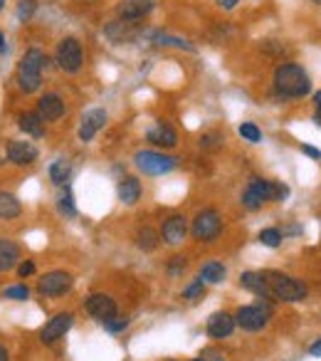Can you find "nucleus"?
I'll use <instances>...</instances> for the list:
<instances>
[{"mask_svg": "<svg viewBox=\"0 0 321 361\" xmlns=\"http://www.w3.org/2000/svg\"><path fill=\"white\" fill-rule=\"evenodd\" d=\"M87 312L94 317V320H99L101 325H104L106 320H111L116 314V302L109 297V294H104V292H97V294H90L87 297Z\"/></svg>", "mask_w": 321, "mask_h": 361, "instance_id": "9b49d317", "label": "nucleus"}, {"mask_svg": "<svg viewBox=\"0 0 321 361\" xmlns=\"http://www.w3.org/2000/svg\"><path fill=\"white\" fill-rule=\"evenodd\" d=\"M6 53V35H3V32H0V55Z\"/></svg>", "mask_w": 321, "mask_h": 361, "instance_id": "79ce46f5", "label": "nucleus"}, {"mask_svg": "<svg viewBox=\"0 0 321 361\" xmlns=\"http://www.w3.org/2000/svg\"><path fill=\"white\" fill-rule=\"evenodd\" d=\"M225 275H227L225 265H222V262H217V260H211V262H206V265L200 267V278L206 280V282H211V285H220L222 280H225Z\"/></svg>", "mask_w": 321, "mask_h": 361, "instance_id": "5701e85b", "label": "nucleus"}, {"mask_svg": "<svg viewBox=\"0 0 321 361\" xmlns=\"http://www.w3.org/2000/svg\"><path fill=\"white\" fill-rule=\"evenodd\" d=\"M240 137L245 139V142L250 144H259L262 142V131L257 129V124H252V121H245V124H240Z\"/></svg>", "mask_w": 321, "mask_h": 361, "instance_id": "cd10ccee", "label": "nucleus"}, {"mask_svg": "<svg viewBox=\"0 0 321 361\" xmlns=\"http://www.w3.org/2000/svg\"><path fill=\"white\" fill-rule=\"evenodd\" d=\"M309 354H311V356H321V336L314 341V344L309 346Z\"/></svg>", "mask_w": 321, "mask_h": 361, "instance_id": "58836bf2", "label": "nucleus"}, {"mask_svg": "<svg viewBox=\"0 0 321 361\" xmlns=\"http://www.w3.org/2000/svg\"><path fill=\"white\" fill-rule=\"evenodd\" d=\"M45 62H48V57H45L43 50H37V48L27 50V53L22 55L20 64H17V84H20V89L25 95L40 89V84H43Z\"/></svg>", "mask_w": 321, "mask_h": 361, "instance_id": "f03ea898", "label": "nucleus"}, {"mask_svg": "<svg viewBox=\"0 0 321 361\" xmlns=\"http://www.w3.org/2000/svg\"><path fill=\"white\" fill-rule=\"evenodd\" d=\"M220 231H222V218H220V213L213 208L200 210V213L195 215L193 225H190V233H193V238L200 243L215 240V238L220 236Z\"/></svg>", "mask_w": 321, "mask_h": 361, "instance_id": "423d86ee", "label": "nucleus"}, {"mask_svg": "<svg viewBox=\"0 0 321 361\" xmlns=\"http://www.w3.org/2000/svg\"><path fill=\"white\" fill-rule=\"evenodd\" d=\"M264 278H267L274 299H282V302H301V299L306 297V285L294 278H290V275L269 270V273H264Z\"/></svg>", "mask_w": 321, "mask_h": 361, "instance_id": "7ed1b4c3", "label": "nucleus"}, {"mask_svg": "<svg viewBox=\"0 0 321 361\" xmlns=\"http://www.w3.org/2000/svg\"><path fill=\"white\" fill-rule=\"evenodd\" d=\"M314 121H316V124H319V126H321V114H319V111H316V116H314Z\"/></svg>", "mask_w": 321, "mask_h": 361, "instance_id": "c03bdc74", "label": "nucleus"}, {"mask_svg": "<svg viewBox=\"0 0 321 361\" xmlns=\"http://www.w3.org/2000/svg\"><path fill=\"white\" fill-rule=\"evenodd\" d=\"M237 322L232 314L227 312H215L211 314V320H208V334L213 336V339H225V336H230L232 332H235Z\"/></svg>", "mask_w": 321, "mask_h": 361, "instance_id": "f3484780", "label": "nucleus"}, {"mask_svg": "<svg viewBox=\"0 0 321 361\" xmlns=\"http://www.w3.org/2000/svg\"><path fill=\"white\" fill-rule=\"evenodd\" d=\"M17 126H20L25 134H30L32 139L45 137V119L37 114V111H25V114L17 119Z\"/></svg>", "mask_w": 321, "mask_h": 361, "instance_id": "412c9836", "label": "nucleus"}, {"mask_svg": "<svg viewBox=\"0 0 321 361\" xmlns=\"http://www.w3.org/2000/svg\"><path fill=\"white\" fill-rule=\"evenodd\" d=\"M134 163L146 176H164V173H171L178 166V158L166 156V154H158V151H136Z\"/></svg>", "mask_w": 321, "mask_h": 361, "instance_id": "39448f33", "label": "nucleus"}, {"mask_svg": "<svg viewBox=\"0 0 321 361\" xmlns=\"http://www.w3.org/2000/svg\"><path fill=\"white\" fill-rule=\"evenodd\" d=\"M106 124V111L104 109H90L85 111V116H82V124H79V142H92V139L97 137V131L101 129V126Z\"/></svg>", "mask_w": 321, "mask_h": 361, "instance_id": "4468645a", "label": "nucleus"}, {"mask_svg": "<svg viewBox=\"0 0 321 361\" xmlns=\"http://www.w3.org/2000/svg\"><path fill=\"white\" fill-rule=\"evenodd\" d=\"M272 320V307L269 304H248V307H240L235 314L237 327H243L245 332H259L269 325Z\"/></svg>", "mask_w": 321, "mask_h": 361, "instance_id": "0eeeda50", "label": "nucleus"}, {"mask_svg": "<svg viewBox=\"0 0 321 361\" xmlns=\"http://www.w3.org/2000/svg\"><path fill=\"white\" fill-rule=\"evenodd\" d=\"M301 151H304L306 156H311V158H316V161H321V151H319V149L306 147V144H304V147H301Z\"/></svg>", "mask_w": 321, "mask_h": 361, "instance_id": "4c0bfd02", "label": "nucleus"}, {"mask_svg": "<svg viewBox=\"0 0 321 361\" xmlns=\"http://www.w3.org/2000/svg\"><path fill=\"white\" fill-rule=\"evenodd\" d=\"M72 290V275L64 270H52V273L43 275L37 282V292L45 297H62L64 292Z\"/></svg>", "mask_w": 321, "mask_h": 361, "instance_id": "1a4fd4ad", "label": "nucleus"}, {"mask_svg": "<svg viewBox=\"0 0 321 361\" xmlns=\"http://www.w3.org/2000/svg\"><path fill=\"white\" fill-rule=\"evenodd\" d=\"M153 6H156V0H122L119 8H116V13H119L122 20L134 22V20L146 18L148 13L153 11Z\"/></svg>", "mask_w": 321, "mask_h": 361, "instance_id": "2eb2a0df", "label": "nucleus"}, {"mask_svg": "<svg viewBox=\"0 0 321 361\" xmlns=\"http://www.w3.org/2000/svg\"><path fill=\"white\" fill-rule=\"evenodd\" d=\"M314 3H316V6H321V0H314Z\"/></svg>", "mask_w": 321, "mask_h": 361, "instance_id": "a18cd8bd", "label": "nucleus"}, {"mask_svg": "<svg viewBox=\"0 0 321 361\" xmlns=\"http://www.w3.org/2000/svg\"><path fill=\"white\" fill-rule=\"evenodd\" d=\"M37 8V0H17V20L27 22Z\"/></svg>", "mask_w": 321, "mask_h": 361, "instance_id": "7c9ffc66", "label": "nucleus"}, {"mask_svg": "<svg viewBox=\"0 0 321 361\" xmlns=\"http://www.w3.org/2000/svg\"><path fill=\"white\" fill-rule=\"evenodd\" d=\"M240 285H243L248 292L257 294L259 299H267V302H274V294L269 290V282L264 278V273H243L240 275Z\"/></svg>", "mask_w": 321, "mask_h": 361, "instance_id": "dca6fc26", "label": "nucleus"}, {"mask_svg": "<svg viewBox=\"0 0 321 361\" xmlns=\"http://www.w3.org/2000/svg\"><path fill=\"white\" fill-rule=\"evenodd\" d=\"M136 245L141 247L143 252H151L158 247V233L151 231V228H141V231L136 233Z\"/></svg>", "mask_w": 321, "mask_h": 361, "instance_id": "a878e982", "label": "nucleus"}, {"mask_svg": "<svg viewBox=\"0 0 321 361\" xmlns=\"http://www.w3.org/2000/svg\"><path fill=\"white\" fill-rule=\"evenodd\" d=\"M193 361H198V359H193Z\"/></svg>", "mask_w": 321, "mask_h": 361, "instance_id": "de8ad7c7", "label": "nucleus"}, {"mask_svg": "<svg viewBox=\"0 0 321 361\" xmlns=\"http://www.w3.org/2000/svg\"><path fill=\"white\" fill-rule=\"evenodd\" d=\"M188 236V220L185 215H171L164 220V228H161V240L169 243V245H180Z\"/></svg>", "mask_w": 321, "mask_h": 361, "instance_id": "f8f14e48", "label": "nucleus"}, {"mask_svg": "<svg viewBox=\"0 0 321 361\" xmlns=\"http://www.w3.org/2000/svg\"><path fill=\"white\" fill-rule=\"evenodd\" d=\"M274 92L282 100H301L311 92V79L301 64L285 62L274 69Z\"/></svg>", "mask_w": 321, "mask_h": 361, "instance_id": "f257e3e1", "label": "nucleus"}, {"mask_svg": "<svg viewBox=\"0 0 321 361\" xmlns=\"http://www.w3.org/2000/svg\"><path fill=\"white\" fill-rule=\"evenodd\" d=\"M153 40H156L158 45H173V48L190 50V53H195L193 45H190L188 40H180V37H171V35H161V32H156V35H153Z\"/></svg>", "mask_w": 321, "mask_h": 361, "instance_id": "c85d7f7f", "label": "nucleus"}, {"mask_svg": "<svg viewBox=\"0 0 321 361\" xmlns=\"http://www.w3.org/2000/svg\"><path fill=\"white\" fill-rule=\"evenodd\" d=\"M69 173H72V166H69L67 158H57V161L50 166V178H52L55 186H67Z\"/></svg>", "mask_w": 321, "mask_h": 361, "instance_id": "393cba45", "label": "nucleus"}, {"mask_svg": "<svg viewBox=\"0 0 321 361\" xmlns=\"http://www.w3.org/2000/svg\"><path fill=\"white\" fill-rule=\"evenodd\" d=\"M259 243L267 247H279L282 245V233H279L277 228H264V231L259 233Z\"/></svg>", "mask_w": 321, "mask_h": 361, "instance_id": "c756f323", "label": "nucleus"}, {"mask_svg": "<svg viewBox=\"0 0 321 361\" xmlns=\"http://www.w3.org/2000/svg\"><path fill=\"white\" fill-rule=\"evenodd\" d=\"M185 265H188V262H185V257H171V262H169V273H171V275L183 273Z\"/></svg>", "mask_w": 321, "mask_h": 361, "instance_id": "c9c22d12", "label": "nucleus"}, {"mask_svg": "<svg viewBox=\"0 0 321 361\" xmlns=\"http://www.w3.org/2000/svg\"><path fill=\"white\" fill-rule=\"evenodd\" d=\"M59 213H64L67 218H74L77 215V208H74V198L69 191H64V196L59 198Z\"/></svg>", "mask_w": 321, "mask_h": 361, "instance_id": "2f4dec72", "label": "nucleus"}, {"mask_svg": "<svg viewBox=\"0 0 321 361\" xmlns=\"http://www.w3.org/2000/svg\"><path fill=\"white\" fill-rule=\"evenodd\" d=\"M0 361H8V351H6V346H0Z\"/></svg>", "mask_w": 321, "mask_h": 361, "instance_id": "37998d69", "label": "nucleus"}, {"mask_svg": "<svg viewBox=\"0 0 321 361\" xmlns=\"http://www.w3.org/2000/svg\"><path fill=\"white\" fill-rule=\"evenodd\" d=\"M17 262H20V247H17L13 240L0 238V273L13 270Z\"/></svg>", "mask_w": 321, "mask_h": 361, "instance_id": "aec40b11", "label": "nucleus"}, {"mask_svg": "<svg viewBox=\"0 0 321 361\" xmlns=\"http://www.w3.org/2000/svg\"><path fill=\"white\" fill-rule=\"evenodd\" d=\"M17 273H20V278H30L32 273H35V262L32 260H25L17 265Z\"/></svg>", "mask_w": 321, "mask_h": 361, "instance_id": "e433bc0d", "label": "nucleus"}, {"mask_svg": "<svg viewBox=\"0 0 321 361\" xmlns=\"http://www.w3.org/2000/svg\"><path fill=\"white\" fill-rule=\"evenodd\" d=\"M146 142L158 149H173L176 144H178V134H176L173 126L166 124V121H156V124L146 131Z\"/></svg>", "mask_w": 321, "mask_h": 361, "instance_id": "ddd939ff", "label": "nucleus"}, {"mask_svg": "<svg viewBox=\"0 0 321 361\" xmlns=\"http://www.w3.org/2000/svg\"><path fill=\"white\" fill-rule=\"evenodd\" d=\"M22 213L20 208V200L15 198L13 193H6V191H0V218L13 220Z\"/></svg>", "mask_w": 321, "mask_h": 361, "instance_id": "b1692460", "label": "nucleus"}, {"mask_svg": "<svg viewBox=\"0 0 321 361\" xmlns=\"http://www.w3.org/2000/svg\"><path fill=\"white\" fill-rule=\"evenodd\" d=\"M3 3H6V0H0V8H3Z\"/></svg>", "mask_w": 321, "mask_h": 361, "instance_id": "49530a36", "label": "nucleus"}, {"mask_svg": "<svg viewBox=\"0 0 321 361\" xmlns=\"http://www.w3.org/2000/svg\"><path fill=\"white\" fill-rule=\"evenodd\" d=\"M37 114L43 116L45 121H57L64 114V102L59 95H45L37 102Z\"/></svg>", "mask_w": 321, "mask_h": 361, "instance_id": "6ab92c4d", "label": "nucleus"}, {"mask_svg": "<svg viewBox=\"0 0 321 361\" xmlns=\"http://www.w3.org/2000/svg\"><path fill=\"white\" fill-rule=\"evenodd\" d=\"M269 200H277V184L267 178H252L243 193V205L248 210H259Z\"/></svg>", "mask_w": 321, "mask_h": 361, "instance_id": "20e7f679", "label": "nucleus"}, {"mask_svg": "<svg viewBox=\"0 0 321 361\" xmlns=\"http://www.w3.org/2000/svg\"><path fill=\"white\" fill-rule=\"evenodd\" d=\"M203 294H206V280L203 278L193 280V282L183 290V299H188V302H198V299H203Z\"/></svg>", "mask_w": 321, "mask_h": 361, "instance_id": "bb28decb", "label": "nucleus"}, {"mask_svg": "<svg viewBox=\"0 0 321 361\" xmlns=\"http://www.w3.org/2000/svg\"><path fill=\"white\" fill-rule=\"evenodd\" d=\"M314 104H316V111L321 114V92H316L314 95Z\"/></svg>", "mask_w": 321, "mask_h": 361, "instance_id": "a19ab883", "label": "nucleus"}, {"mask_svg": "<svg viewBox=\"0 0 321 361\" xmlns=\"http://www.w3.org/2000/svg\"><path fill=\"white\" fill-rule=\"evenodd\" d=\"M6 297L8 299H27L30 297V290H27L25 285H15V287L6 290Z\"/></svg>", "mask_w": 321, "mask_h": 361, "instance_id": "72a5a7b5", "label": "nucleus"}, {"mask_svg": "<svg viewBox=\"0 0 321 361\" xmlns=\"http://www.w3.org/2000/svg\"><path fill=\"white\" fill-rule=\"evenodd\" d=\"M198 361H227V359H225V354L217 349H203L198 356Z\"/></svg>", "mask_w": 321, "mask_h": 361, "instance_id": "f704fd0d", "label": "nucleus"}, {"mask_svg": "<svg viewBox=\"0 0 321 361\" xmlns=\"http://www.w3.org/2000/svg\"><path fill=\"white\" fill-rule=\"evenodd\" d=\"M82 62H85V53H82V45H79V40H74V37H64V40H59L57 45V64L64 69V72L74 74L82 69Z\"/></svg>", "mask_w": 321, "mask_h": 361, "instance_id": "6e6552de", "label": "nucleus"}, {"mask_svg": "<svg viewBox=\"0 0 321 361\" xmlns=\"http://www.w3.org/2000/svg\"><path fill=\"white\" fill-rule=\"evenodd\" d=\"M72 322H74V314L72 312L55 314L52 320H50L48 325L43 327V332H40V339H43L45 344H55V341L62 339V336L67 334L69 327H72Z\"/></svg>", "mask_w": 321, "mask_h": 361, "instance_id": "9d476101", "label": "nucleus"}, {"mask_svg": "<svg viewBox=\"0 0 321 361\" xmlns=\"http://www.w3.org/2000/svg\"><path fill=\"white\" fill-rule=\"evenodd\" d=\"M104 327L109 332H124L129 327V317H119V314H114L111 320H106L104 322Z\"/></svg>", "mask_w": 321, "mask_h": 361, "instance_id": "473e14b6", "label": "nucleus"}, {"mask_svg": "<svg viewBox=\"0 0 321 361\" xmlns=\"http://www.w3.org/2000/svg\"><path fill=\"white\" fill-rule=\"evenodd\" d=\"M141 198V184L134 176H127L119 181V200L124 205H136Z\"/></svg>", "mask_w": 321, "mask_h": 361, "instance_id": "4be33fe9", "label": "nucleus"}, {"mask_svg": "<svg viewBox=\"0 0 321 361\" xmlns=\"http://www.w3.org/2000/svg\"><path fill=\"white\" fill-rule=\"evenodd\" d=\"M237 3H240V0H217V6L225 8V11H232V8H235Z\"/></svg>", "mask_w": 321, "mask_h": 361, "instance_id": "ea45409f", "label": "nucleus"}, {"mask_svg": "<svg viewBox=\"0 0 321 361\" xmlns=\"http://www.w3.org/2000/svg\"><path fill=\"white\" fill-rule=\"evenodd\" d=\"M8 158L15 166H27V163L37 161V147L30 142H10L8 144Z\"/></svg>", "mask_w": 321, "mask_h": 361, "instance_id": "a211bd4d", "label": "nucleus"}]
</instances>
